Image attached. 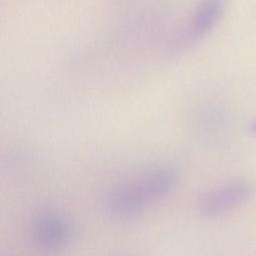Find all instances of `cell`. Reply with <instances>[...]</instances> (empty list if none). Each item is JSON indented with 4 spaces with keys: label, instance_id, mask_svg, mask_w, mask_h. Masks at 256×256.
<instances>
[{
    "label": "cell",
    "instance_id": "cell-4",
    "mask_svg": "<svg viewBox=\"0 0 256 256\" xmlns=\"http://www.w3.org/2000/svg\"><path fill=\"white\" fill-rule=\"evenodd\" d=\"M225 7L226 0H200L188 25V43L197 42L209 33L222 17Z\"/></svg>",
    "mask_w": 256,
    "mask_h": 256
},
{
    "label": "cell",
    "instance_id": "cell-3",
    "mask_svg": "<svg viewBox=\"0 0 256 256\" xmlns=\"http://www.w3.org/2000/svg\"><path fill=\"white\" fill-rule=\"evenodd\" d=\"M29 233L36 247L47 252H58L72 242L74 228L65 216L56 212H45L32 220Z\"/></svg>",
    "mask_w": 256,
    "mask_h": 256
},
{
    "label": "cell",
    "instance_id": "cell-1",
    "mask_svg": "<svg viewBox=\"0 0 256 256\" xmlns=\"http://www.w3.org/2000/svg\"><path fill=\"white\" fill-rule=\"evenodd\" d=\"M179 171L171 165L147 170L112 188L105 198L108 214L117 219H130L166 198L179 182Z\"/></svg>",
    "mask_w": 256,
    "mask_h": 256
},
{
    "label": "cell",
    "instance_id": "cell-5",
    "mask_svg": "<svg viewBox=\"0 0 256 256\" xmlns=\"http://www.w3.org/2000/svg\"><path fill=\"white\" fill-rule=\"evenodd\" d=\"M246 131L250 136H256V117L248 123Z\"/></svg>",
    "mask_w": 256,
    "mask_h": 256
},
{
    "label": "cell",
    "instance_id": "cell-2",
    "mask_svg": "<svg viewBox=\"0 0 256 256\" xmlns=\"http://www.w3.org/2000/svg\"><path fill=\"white\" fill-rule=\"evenodd\" d=\"M254 191L255 185L251 180H232L201 194L196 202V210L206 218L218 217L246 202Z\"/></svg>",
    "mask_w": 256,
    "mask_h": 256
},
{
    "label": "cell",
    "instance_id": "cell-6",
    "mask_svg": "<svg viewBox=\"0 0 256 256\" xmlns=\"http://www.w3.org/2000/svg\"><path fill=\"white\" fill-rule=\"evenodd\" d=\"M112 256H138V255L132 254V253H119V254H115Z\"/></svg>",
    "mask_w": 256,
    "mask_h": 256
}]
</instances>
